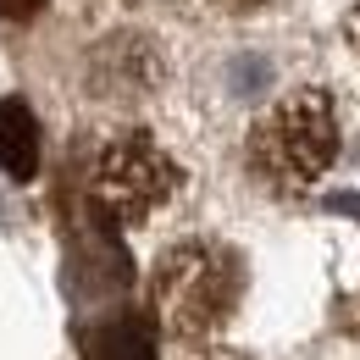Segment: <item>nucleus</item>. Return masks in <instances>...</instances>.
<instances>
[{
    "label": "nucleus",
    "mask_w": 360,
    "mask_h": 360,
    "mask_svg": "<svg viewBox=\"0 0 360 360\" xmlns=\"http://www.w3.org/2000/svg\"><path fill=\"white\" fill-rule=\"evenodd\" d=\"M161 327L183 344H217L244 300V261L217 238H183L150 271Z\"/></svg>",
    "instance_id": "f257e3e1"
},
{
    "label": "nucleus",
    "mask_w": 360,
    "mask_h": 360,
    "mask_svg": "<svg viewBox=\"0 0 360 360\" xmlns=\"http://www.w3.org/2000/svg\"><path fill=\"white\" fill-rule=\"evenodd\" d=\"M250 167L277 194H305L338 161V111L327 89H288L250 122Z\"/></svg>",
    "instance_id": "f03ea898"
},
{
    "label": "nucleus",
    "mask_w": 360,
    "mask_h": 360,
    "mask_svg": "<svg viewBox=\"0 0 360 360\" xmlns=\"http://www.w3.org/2000/svg\"><path fill=\"white\" fill-rule=\"evenodd\" d=\"M89 194L111 222H150L172 194H178V161L144 134V128H122L100 144L89 172Z\"/></svg>",
    "instance_id": "7ed1b4c3"
},
{
    "label": "nucleus",
    "mask_w": 360,
    "mask_h": 360,
    "mask_svg": "<svg viewBox=\"0 0 360 360\" xmlns=\"http://www.w3.org/2000/svg\"><path fill=\"white\" fill-rule=\"evenodd\" d=\"M0 167L11 183L39 178V117L22 94L0 100Z\"/></svg>",
    "instance_id": "20e7f679"
},
{
    "label": "nucleus",
    "mask_w": 360,
    "mask_h": 360,
    "mask_svg": "<svg viewBox=\"0 0 360 360\" xmlns=\"http://www.w3.org/2000/svg\"><path fill=\"white\" fill-rule=\"evenodd\" d=\"M45 6L50 0H0V17H6V22H34Z\"/></svg>",
    "instance_id": "39448f33"
},
{
    "label": "nucleus",
    "mask_w": 360,
    "mask_h": 360,
    "mask_svg": "<svg viewBox=\"0 0 360 360\" xmlns=\"http://www.w3.org/2000/svg\"><path fill=\"white\" fill-rule=\"evenodd\" d=\"M178 360H250V355H238V349H227V344H188Z\"/></svg>",
    "instance_id": "423d86ee"
},
{
    "label": "nucleus",
    "mask_w": 360,
    "mask_h": 360,
    "mask_svg": "<svg viewBox=\"0 0 360 360\" xmlns=\"http://www.w3.org/2000/svg\"><path fill=\"white\" fill-rule=\"evenodd\" d=\"M344 39H349V50L360 56V0H355V11H349V22H344Z\"/></svg>",
    "instance_id": "0eeeda50"
},
{
    "label": "nucleus",
    "mask_w": 360,
    "mask_h": 360,
    "mask_svg": "<svg viewBox=\"0 0 360 360\" xmlns=\"http://www.w3.org/2000/svg\"><path fill=\"white\" fill-rule=\"evenodd\" d=\"M217 6H222V11H233V17H244V11H261L266 0H217Z\"/></svg>",
    "instance_id": "6e6552de"
}]
</instances>
